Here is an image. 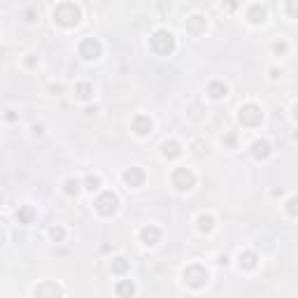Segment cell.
Listing matches in <instances>:
<instances>
[{
	"instance_id": "obj_3",
	"label": "cell",
	"mask_w": 298,
	"mask_h": 298,
	"mask_svg": "<svg viewBox=\"0 0 298 298\" xmlns=\"http://www.w3.org/2000/svg\"><path fill=\"white\" fill-rule=\"evenodd\" d=\"M96 212L103 214V217H112V214L119 210V196L114 191H103L96 198Z\"/></svg>"
},
{
	"instance_id": "obj_35",
	"label": "cell",
	"mask_w": 298,
	"mask_h": 298,
	"mask_svg": "<svg viewBox=\"0 0 298 298\" xmlns=\"http://www.w3.org/2000/svg\"><path fill=\"white\" fill-rule=\"evenodd\" d=\"M294 138H296V140H298V130H296V133H294Z\"/></svg>"
},
{
	"instance_id": "obj_15",
	"label": "cell",
	"mask_w": 298,
	"mask_h": 298,
	"mask_svg": "<svg viewBox=\"0 0 298 298\" xmlns=\"http://www.w3.org/2000/svg\"><path fill=\"white\" fill-rule=\"evenodd\" d=\"M238 261H240V268H245V270H252V268H256V261H259V256H256L254 252H240Z\"/></svg>"
},
{
	"instance_id": "obj_31",
	"label": "cell",
	"mask_w": 298,
	"mask_h": 298,
	"mask_svg": "<svg viewBox=\"0 0 298 298\" xmlns=\"http://www.w3.org/2000/svg\"><path fill=\"white\" fill-rule=\"evenodd\" d=\"M224 142H226L228 147H233V145H235V135H226V138H224Z\"/></svg>"
},
{
	"instance_id": "obj_32",
	"label": "cell",
	"mask_w": 298,
	"mask_h": 298,
	"mask_svg": "<svg viewBox=\"0 0 298 298\" xmlns=\"http://www.w3.org/2000/svg\"><path fill=\"white\" fill-rule=\"evenodd\" d=\"M33 133L35 135H42V126H33Z\"/></svg>"
},
{
	"instance_id": "obj_26",
	"label": "cell",
	"mask_w": 298,
	"mask_h": 298,
	"mask_svg": "<svg viewBox=\"0 0 298 298\" xmlns=\"http://www.w3.org/2000/svg\"><path fill=\"white\" fill-rule=\"evenodd\" d=\"M287 14L291 19H298V0H287Z\"/></svg>"
},
{
	"instance_id": "obj_6",
	"label": "cell",
	"mask_w": 298,
	"mask_h": 298,
	"mask_svg": "<svg viewBox=\"0 0 298 298\" xmlns=\"http://www.w3.org/2000/svg\"><path fill=\"white\" fill-rule=\"evenodd\" d=\"M100 54H103V44L96 37H84L79 42V56L84 61H96V58H100Z\"/></svg>"
},
{
	"instance_id": "obj_7",
	"label": "cell",
	"mask_w": 298,
	"mask_h": 298,
	"mask_svg": "<svg viewBox=\"0 0 298 298\" xmlns=\"http://www.w3.org/2000/svg\"><path fill=\"white\" fill-rule=\"evenodd\" d=\"M193 184H196V175L189 168H177V170L172 172V186L175 189L189 191V189H193Z\"/></svg>"
},
{
	"instance_id": "obj_10",
	"label": "cell",
	"mask_w": 298,
	"mask_h": 298,
	"mask_svg": "<svg viewBox=\"0 0 298 298\" xmlns=\"http://www.w3.org/2000/svg\"><path fill=\"white\" fill-rule=\"evenodd\" d=\"M249 151H252V156H254V159L263 161V159H268V156L273 154V147H270V142H266V140H256Z\"/></svg>"
},
{
	"instance_id": "obj_23",
	"label": "cell",
	"mask_w": 298,
	"mask_h": 298,
	"mask_svg": "<svg viewBox=\"0 0 298 298\" xmlns=\"http://www.w3.org/2000/svg\"><path fill=\"white\" fill-rule=\"evenodd\" d=\"M49 238H52L54 242H63V238H65L63 226H58V224H56V226H52V228H49Z\"/></svg>"
},
{
	"instance_id": "obj_12",
	"label": "cell",
	"mask_w": 298,
	"mask_h": 298,
	"mask_svg": "<svg viewBox=\"0 0 298 298\" xmlns=\"http://www.w3.org/2000/svg\"><path fill=\"white\" fill-rule=\"evenodd\" d=\"M133 130H135L138 135H147V133H151V119L145 117V114H138V117L133 119Z\"/></svg>"
},
{
	"instance_id": "obj_5",
	"label": "cell",
	"mask_w": 298,
	"mask_h": 298,
	"mask_svg": "<svg viewBox=\"0 0 298 298\" xmlns=\"http://www.w3.org/2000/svg\"><path fill=\"white\" fill-rule=\"evenodd\" d=\"M184 282L193 289H201L205 282H207V270L198 263H193V266L184 268Z\"/></svg>"
},
{
	"instance_id": "obj_13",
	"label": "cell",
	"mask_w": 298,
	"mask_h": 298,
	"mask_svg": "<svg viewBox=\"0 0 298 298\" xmlns=\"http://www.w3.org/2000/svg\"><path fill=\"white\" fill-rule=\"evenodd\" d=\"M180 154H182V145L177 140H166L163 142V156L166 159H177Z\"/></svg>"
},
{
	"instance_id": "obj_17",
	"label": "cell",
	"mask_w": 298,
	"mask_h": 298,
	"mask_svg": "<svg viewBox=\"0 0 298 298\" xmlns=\"http://www.w3.org/2000/svg\"><path fill=\"white\" fill-rule=\"evenodd\" d=\"M35 296L37 298H42V296H61V289L56 287V284H40V287L35 289Z\"/></svg>"
},
{
	"instance_id": "obj_14",
	"label": "cell",
	"mask_w": 298,
	"mask_h": 298,
	"mask_svg": "<svg viewBox=\"0 0 298 298\" xmlns=\"http://www.w3.org/2000/svg\"><path fill=\"white\" fill-rule=\"evenodd\" d=\"M247 19L252 23H263L266 21V7L263 5H252L249 12H247Z\"/></svg>"
},
{
	"instance_id": "obj_34",
	"label": "cell",
	"mask_w": 298,
	"mask_h": 298,
	"mask_svg": "<svg viewBox=\"0 0 298 298\" xmlns=\"http://www.w3.org/2000/svg\"><path fill=\"white\" fill-rule=\"evenodd\" d=\"M294 117H296V121H298V105L294 107Z\"/></svg>"
},
{
	"instance_id": "obj_18",
	"label": "cell",
	"mask_w": 298,
	"mask_h": 298,
	"mask_svg": "<svg viewBox=\"0 0 298 298\" xmlns=\"http://www.w3.org/2000/svg\"><path fill=\"white\" fill-rule=\"evenodd\" d=\"M207 93H210L214 100H222V98H226V84H224V82H210Z\"/></svg>"
},
{
	"instance_id": "obj_30",
	"label": "cell",
	"mask_w": 298,
	"mask_h": 298,
	"mask_svg": "<svg viewBox=\"0 0 298 298\" xmlns=\"http://www.w3.org/2000/svg\"><path fill=\"white\" fill-rule=\"evenodd\" d=\"M35 17H37V14H35V10H26V21H28V23L35 21Z\"/></svg>"
},
{
	"instance_id": "obj_27",
	"label": "cell",
	"mask_w": 298,
	"mask_h": 298,
	"mask_svg": "<svg viewBox=\"0 0 298 298\" xmlns=\"http://www.w3.org/2000/svg\"><path fill=\"white\" fill-rule=\"evenodd\" d=\"M98 186H100V180H98L96 175H91V177H86V189H89V191H96Z\"/></svg>"
},
{
	"instance_id": "obj_25",
	"label": "cell",
	"mask_w": 298,
	"mask_h": 298,
	"mask_svg": "<svg viewBox=\"0 0 298 298\" xmlns=\"http://www.w3.org/2000/svg\"><path fill=\"white\" fill-rule=\"evenodd\" d=\"M287 212L291 217H298V196H291L287 201Z\"/></svg>"
},
{
	"instance_id": "obj_4",
	"label": "cell",
	"mask_w": 298,
	"mask_h": 298,
	"mask_svg": "<svg viewBox=\"0 0 298 298\" xmlns=\"http://www.w3.org/2000/svg\"><path fill=\"white\" fill-rule=\"evenodd\" d=\"M240 124L242 126H259L261 124V119H263V112H261V107L254 105V103H249V105H242L240 107Z\"/></svg>"
},
{
	"instance_id": "obj_21",
	"label": "cell",
	"mask_w": 298,
	"mask_h": 298,
	"mask_svg": "<svg viewBox=\"0 0 298 298\" xmlns=\"http://www.w3.org/2000/svg\"><path fill=\"white\" fill-rule=\"evenodd\" d=\"M114 291H117V296H133L135 294V284L130 279H124V282H119L114 287Z\"/></svg>"
},
{
	"instance_id": "obj_16",
	"label": "cell",
	"mask_w": 298,
	"mask_h": 298,
	"mask_svg": "<svg viewBox=\"0 0 298 298\" xmlns=\"http://www.w3.org/2000/svg\"><path fill=\"white\" fill-rule=\"evenodd\" d=\"M33 219H35V210L31 205H23L17 210V222L19 224H33Z\"/></svg>"
},
{
	"instance_id": "obj_2",
	"label": "cell",
	"mask_w": 298,
	"mask_h": 298,
	"mask_svg": "<svg viewBox=\"0 0 298 298\" xmlns=\"http://www.w3.org/2000/svg\"><path fill=\"white\" fill-rule=\"evenodd\" d=\"M149 47H151V52L159 54V56H168V54L175 52V37H172L170 31L161 28V31H156L149 37Z\"/></svg>"
},
{
	"instance_id": "obj_1",
	"label": "cell",
	"mask_w": 298,
	"mask_h": 298,
	"mask_svg": "<svg viewBox=\"0 0 298 298\" xmlns=\"http://www.w3.org/2000/svg\"><path fill=\"white\" fill-rule=\"evenodd\" d=\"M79 19H82V12H79V7H77L74 2H61V5H56V10H54V21L65 26V28L77 26Z\"/></svg>"
},
{
	"instance_id": "obj_20",
	"label": "cell",
	"mask_w": 298,
	"mask_h": 298,
	"mask_svg": "<svg viewBox=\"0 0 298 298\" xmlns=\"http://www.w3.org/2000/svg\"><path fill=\"white\" fill-rule=\"evenodd\" d=\"M212 228H214L212 214H201V217H198V231H201V233H210Z\"/></svg>"
},
{
	"instance_id": "obj_22",
	"label": "cell",
	"mask_w": 298,
	"mask_h": 298,
	"mask_svg": "<svg viewBox=\"0 0 298 298\" xmlns=\"http://www.w3.org/2000/svg\"><path fill=\"white\" fill-rule=\"evenodd\" d=\"M112 273H114V275H126L128 273V261L124 259V256L112 259Z\"/></svg>"
},
{
	"instance_id": "obj_9",
	"label": "cell",
	"mask_w": 298,
	"mask_h": 298,
	"mask_svg": "<svg viewBox=\"0 0 298 298\" xmlns=\"http://www.w3.org/2000/svg\"><path fill=\"white\" fill-rule=\"evenodd\" d=\"M124 182H126L128 186H142L145 184V172H142V168H128L126 172H124Z\"/></svg>"
},
{
	"instance_id": "obj_29",
	"label": "cell",
	"mask_w": 298,
	"mask_h": 298,
	"mask_svg": "<svg viewBox=\"0 0 298 298\" xmlns=\"http://www.w3.org/2000/svg\"><path fill=\"white\" fill-rule=\"evenodd\" d=\"M238 7V0H224V10L226 12H235Z\"/></svg>"
},
{
	"instance_id": "obj_24",
	"label": "cell",
	"mask_w": 298,
	"mask_h": 298,
	"mask_svg": "<svg viewBox=\"0 0 298 298\" xmlns=\"http://www.w3.org/2000/svg\"><path fill=\"white\" fill-rule=\"evenodd\" d=\"M79 189H82V186H79V182H77V180H68V182H65V193H68V196H77V193H79Z\"/></svg>"
},
{
	"instance_id": "obj_33",
	"label": "cell",
	"mask_w": 298,
	"mask_h": 298,
	"mask_svg": "<svg viewBox=\"0 0 298 298\" xmlns=\"http://www.w3.org/2000/svg\"><path fill=\"white\" fill-rule=\"evenodd\" d=\"M270 77H273V79H277V77H279V70H275V68H273V70H270Z\"/></svg>"
},
{
	"instance_id": "obj_28",
	"label": "cell",
	"mask_w": 298,
	"mask_h": 298,
	"mask_svg": "<svg viewBox=\"0 0 298 298\" xmlns=\"http://www.w3.org/2000/svg\"><path fill=\"white\" fill-rule=\"evenodd\" d=\"M273 49H275V54H287V42H284V40H277L275 44H273Z\"/></svg>"
},
{
	"instance_id": "obj_8",
	"label": "cell",
	"mask_w": 298,
	"mask_h": 298,
	"mask_svg": "<svg viewBox=\"0 0 298 298\" xmlns=\"http://www.w3.org/2000/svg\"><path fill=\"white\" fill-rule=\"evenodd\" d=\"M140 240H142L145 245L154 247L161 240V231L156 228V226H151V224H149V226H145V228L140 231Z\"/></svg>"
},
{
	"instance_id": "obj_11",
	"label": "cell",
	"mask_w": 298,
	"mask_h": 298,
	"mask_svg": "<svg viewBox=\"0 0 298 298\" xmlns=\"http://www.w3.org/2000/svg\"><path fill=\"white\" fill-rule=\"evenodd\" d=\"M205 26H207V21H205V17H201V14H193V17L186 19V33H191V35H201L205 31Z\"/></svg>"
},
{
	"instance_id": "obj_19",
	"label": "cell",
	"mask_w": 298,
	"mask_h": 298,
	"mask_svg": "<svg viewBox=\"0 0 298 298\" xmlns=\"http://www.w3.org/2000/svg\"><path fill=\"white\" fill-rule=\"evenodd\" d=\"M74 96L79 98V100H89V98L93 96V86L89 84V82H82V84H77V89H74Z\"/></svg>"
}]
</instances>
